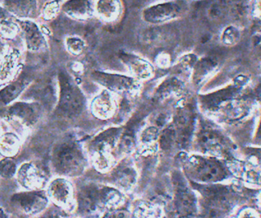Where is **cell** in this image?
Instances as JSON below:
<instances>
[{
    "instance_id": "obj_5",
    "label": "cell",
    "mask_w": 261,
    "mask_h": 218,
    "mask_svg": "<svg viewBox=\"0 0 261 218\" xmlns=\"http://www.w3.org/2000/svg\"><path fill=\"white\" fill-rule=\"evenodd\" d=\"M187 174L198 182L213 183L223 180L228 175L225 166L215 158L193 156L186 164Z\"/></svg>"
},
{
    "instance_id": "obj_11",
    "label": "cell",
    "mask_w": 261,
    "mask_h": 218,
    "mask_svg": "<svg viewBox=\"0 0 261 218\" xmlns=\"http://www.w3.org/2000/svg\"><path fill=\"white\" fill-rule=\"evenodd\" d=\"M18 25L24 34L26 47L31 51H39L46 47V40L38 24L29 19L18 20Z\"/></svg>"
},
{
    "instance_id": "obj_41",
    "label": "cell",
    "mask_w": 261,
    "mask_h": 218,
    "mask_svg": "<svg viewBox=\"0 0 261 218\" xmlns=\"http://www.w3.org/2000/svg\"><path fill=\"white\" fill-rule=\"evenodd\" d=\"M6 11H5L4 9L0 8V21L3 19H5L6 18Z\"/></svg>"
},
{
    "instance_id": "obj_34",
    "label": "cell",
    "mask_w": 261,
    "mask_h": 218,
    "mask_svg": "<svg viewBox=\"0 0 261 218\" xmlns=\"http://www.w3.org/2000/svg\"><path fill=\"white\" fill-rule=\"evenodd\" d=\"M159 136V132H158V127L155 126L147 127L143 130L141 133V140L144 143H151L156 141Z\"/></svg>"
},
{
    "instance_id": "obj_15",
    "label": "cell",
    "mask_w": 261,
    "mask_h": 218,
    "mask_svg": "<svg viewBox=\"0 0 261 218\" xmlns=\"http://www.w3.org/2000/svg\"><path fill=\"white\" fill-rule=\"evenodd\" d=\"M5 9L20 18H34L38 10L37 0H4Z\"/></svg>"
},
{
    "instance_id": "obj_39",
    "label": "cell",
    "mask_w": 261,
    "mask_h": 218,
    "mask_svg": "<svg viewBox=\"0 0 261 218\" xmlns=\"http://www.w3.org/2000/svg\"><path fill=\"white\" fill-rule=\"evenodd\" d=\"M254 97L256 101L261 104V83L254 89Z\"/></svg>"
},
{
    "instance_id": "obj_25",
    "label": "cell",
    "mask_w": 261,
    "mask_h": 218,
    "mask_svg": "<svg viewBox=\"0 0 261 218\" xmlns=\"http://www.w3.org/2000/svg\"><path fill=\"white\" fill-rule=\"evenodd\" d=\"M184 87V83L176 76H170L163 81L156 90V96L159 99H165L170 95L177 93Z\"/></svg>"
},
{
    "instance_id": "obj_36",
    "label": "cell",
    "mask_w": 261,
    "mask_h": 218,
    "mask_svg": "<svg viewBox=\"0 0 261 218\" xmlns=\"http://www.w3.org/2000/svg\"><path fill=\"white\" fill-rule=\"evenodd\" d=\"M252 8L254 15L261 19V0H254Z\"/></svg>"
},
{
    "instance_id": "obj_2",
    "label": "cell",
    "mask_w": 261,
    "mask_h": 218,
    "mask_svg": "<svg viewBox=\"0 0 261 218\" xmlns=\"http://www.w3.org/2000/svg\"><path fill=\"white\" fill-rule=\"evenodd\" d=\"M52 162L58 173L68 176L81 174L86 164L82 150L72 141H63L55 147Z\"/></svg>"
},
{
    "instance_id": "obj_16",
    "label": "cell",
    "mask_w": 261,
    "mask_h": 218,
    "mask_svg": "<svg viewBox=\"0 0 261 218\" xmlns=\"http://www.w3.org/2000/svg\"><path fill=\"white\" fill-rule=\"evenodd\" d=\"M122 12L121 0H96L95 12L101 19L108 22L116 21Z\"/></svg>"
},
{
    "instance_id": "obj_20",
    "label": "cell",
    "mask_w": 261,
    "mask_h": 218,
    "mask_svg": "<svg viewBox=\"0 0 261 218\" xmlns=\"http://www.w3.org/2000/svg\"><path fill=\"white\" fill-rule=\"evenodd\" d=\"M103 190L95 185H87L79 193V206L84 212H90L94 210L98 201L102 197Z\"/></svg>"
},
{
    "instance_id": "obj_43",
    "label": "cell",
    "mask_w": 261,
    "mask_h": 218,
    "mask_svg": "<svg viewBox=\"0 0 261 218\" xmlns=\"http://www.w3.org/2000/svg\"><path fill=\"white\" fill-rule=\"evenodd\" d=\"M257 48H258V55L259 57L261 58V43L257 46Z\"/></svg>"
},
{
    "instance_id": "obj_8",
    "label": "cell",
    "mask_w": 261,
    "mask_h": 218,
    "mask_svg": "<svg viewBox=\"0 0 261 218\" xmlns=\"http://www.w3.org/2000/svg\"><path fill=\"white\" fill-rule=\"evenodd\" d=\"M182 9L173 1L161 2L150 5L143 10L142 18L149 24H158L179 18Z\"/></svg>"
},
{
    "instance_id": "obj_37",
    "label": "cell",
    "mask_w": 261,
    "mask_h": 218,
    "mask_svg": "<svg viewBox=\"0 0 261 218\" xmlns=\"http://www.w3.org/2000/svg\"><path fill=\"white\" fill-rule=\"evenodd\" d=\"M156 63H158V65L161 66V67H165L170 64V59H169L167 55L161 54L159 57H158Z\"/></svg>"
},
{
    "instance_id": "obj_13",
    "label": "cell",
    "mask_w": 261,
    "mask_h": 218,
    "mask_svg": "<svg viewBox=\"0 0 261 218\" xmlns=\"http://www.w3.org/2000/svg\"><path fill=\"white\" fill-rule=\"evenodd\" d=\"M13 202L24 213L31 214L41 211L47 204V199L41 193L30 192L15 195Z\"/></svg>"
},
{
    "instance_id": "obj_23",
    "label": "cell",
    "mask_w": 261,
    "mask_h": 218,
    "mask_svg": "<svg viewBox=\"0 0 261 218\" xmlns=\"http://www.w3.org/2000/svg\"><path fill=\"white\" fill-rule=\"evenodd\" d=\"M19 58V52L13 50L3 58L0 64V84L7 82L13 76L17 67V62Z\"/></svg>"
},
{
    "instance_id": "obj_26",
    "label": "cell",
    "mask_w": 261,
    "mask_h": 218,
    "mask_svg": "<svg viewBox=\"0 0 261 218\" xmlns=\"http://www.w3.org/2000/svg\"><path fill=\"white\" fill-rule=\"evenodd\" d=\"M135 179V171L128 166L119 167L115 173V180L122 187L130 186L134 183Z\"/></svg>"
},
{
    "instance_id": "obj_42",
    "label": "cell",
    "mask_w": 261,
    "mask_h": 218,
    "mask_svg": "<svg viewBox=\"0 0 261 218\" xmlns=\"http://www.w3.org/2000/svg\"><path fill=\"white\" fill-rule=\"evenodd\" d=\"M0 218H6V213L1 209H0Z\"/></svg>"
},
{
    "instance_id": "obj_14",
    "label": "cell",
    "mask_w": 261,
    "mask_h": 218,
    "mask_svg": "<svg viewBox=\"0 0 261 218\" xmlns=\"http://www.w3.org/2000/svg\"><path fill=\"white\" fill-rule=\"evenodd\" d=\"M175 209L180 217L191 216L196 209L194 196L187 187L178 183L174 200Z\"/></svg>"
},
{
    "instance_id": "obj_18",
    "label": "cell",
    "mask_w": 261,
    "mask_h": 218,
    "mask_svg": "<svg viewBox=\"0 0 261 218\" xmlns=\"http://www.w3.org/2000/svg\"><path fill=\"white\" fill-rule=\"evenodd\" d=\"M218 63L211 58H203L198 60L192 71V79L195 85H202L216 71Z\"/></svg>"
},
{
    "instance_id": "obj_6",
    "label": "cell",
    "mask_w": 261,
    "mask_h": 218,
    "mask_svg": "<svg viewBox=\"0 0 261 218\" xmlns=\"http://www.w3.org/2000/svg\"><path fill=\"white\" fill-rule=\"evenodd\" d=\"M90 76L95 83L102 86L108 91L133 93L140 88L139 81L133 76L102 71H93Z\"/></svg>"
},
{
    "instance_id": "obj_12",
    "label": "cell",
    "mask_w": 261,
    "mask_h": 218,
    "mask_svg": "<svg viewBox=\"0 0 261 218\" xmlns=\"http://www.w3.org/2000/svg\"><path fill=\"white\" fill-rule=\"evenodd\" d=\"M61 9L67 16L77 20H88L96 15L92 0H66Z\"/></svg>"
},
{
    "instance_id": "obj_10",
    "label": "cell",
    "mask_w": 261,
    "mask_h": 218,
    "mask_svg": "<svg viewBox=\"0 0 261 218\" xmlns=\"http://www.w3.org/2000/svg\"><path fill=\"white\" fill-rule=\"evenodd\" d=\"M119 57L135 79L145 80L153 76L154 69L153 66L144 58L128 52H122Z\"/></svg>"
},
{
    "instance_id": "obj_1",
    "label": "cell",
    "mask_w": 261,
    "mask_h": 218,
    "mask_svg": "<svg viewBox=\"0 0 261 218\" xmlns=\"http://www.w3.org/2000/svg\"><path fill=\"white\" fill-rule=\"evenodd\" d=\"M248 80L247 76L242 75L223 90L201 96L202 108L221 122L234 124L243 121L249 116L253 108L251 99L241 95Z\"/></svg>"
},
{
    "instance_id": "obj_30",
    "label": "cell",
    "mask_w": 261,
    "mask_h": 218,
    "mask_svg": "<svg viewBox=\"0 0 261 218\" xmlns=\"http://www.w3.org/2000/svg\"><path fill=\"white\" fill-rule=\"evenodd\" d=\"M65 44L69 53L74 56L82 54L86 47L85 42L78 37H68L66 38Z\"/></svg>"
},
{
    "instance_id": "obj_40",
    "label": "cell",
    "mask_w": 261,
    "mask_h": 218,
    "mask_svg": "<svg viewBox=\"0 0 261 218\" xmlns=\"http://www.w3.org/2000/svg\"><path fill=\"white\" fill-rule=\"evenodd\" d=\"M255 141L257 144H261V119L256 129Z\"/></svg>"
},
{
    "instance_id": "obj_28",
    "label": "cell",
    "mask_w": 261,
    "mask_h": 218,
    "mask_svg": "<svg viewBox=\"0 0 261 218\" xmlns=\"http://www.w3.org/2000/svg\"><path fill=\"white\" fill-rule=\"evenodd\" d=\"M176 133L173 125L164 129L160 134L159 142L161 148L164 150H170L176 143Z\"/></svg>"
},
{
    "instance_id": "obj_44",
    "label": "cell",
    "mask_w": 261,
    "mask_h": 218,
    "mask_svg": "<svg viewBox=\"0 0 261 218\" xmlns=\"http://www.w3.org/2000/svg\"><path fill=\"white\" fill-rule=\"evenodd\" d=\"M232 1L236 2V3H242V1H244V0H232Z\"/></svg>"
},
{
    "instance_id": "obj_33",
    "label": "cell",
    "mask_w": 261,
    "mask_h": 218,
    "mask_svg": "<svg viewBox=\"0 0 261 218\" xmlns=\"http://www.w3.org/2000/svg\"><path fill=\"white\" fill-rule=\"evenodd\" d=\"M198 60L199 59L196 55L189 53V54L184 55L179 60L178 66L182 71L187 72H187H192Z\"/></svg>"
},
{
    "instance_id": "obj_31",
    "label": "cell",
    "mask_w": 261,
    "mask_h": 218,
    "mask_svg": "<svg viewBox=\"0 0 261 218\" xmlns=\"http://www.w3.org/2000/svg\"><path fill=\"white\" fill-rule=\"evenodd\" d=\"M19 25L13 21L5 18L0 21V33L7 38H12L17 35Z\"/></svg>"
},
{
    "instance_id": "obj_29",
    "label": "cell",
    "mask_w": 261,
    "mask_h": 218,
    "mask_svg": "<svg viewBox=\"0 0 261 218\" xmlns=\"http://www.w3.org/2000/svg\"><path fill=\"white\" fill-rule=\"evenodd\" d=\"M16 164L10 157H6L0 160V177L11 179L16 175Z\"/></svg>"
},
{
    "instance_id": "obj_4",
    "label": "cell",
    "mask_w": 261,
    "mask_h": 218,
    "mask_svg": "<svg viewBox=\"0 0 261 218\" xmlns=\"http://www.w3.org/2000/svg\"><path fill=\"white\" fill-rule=\"evenodd\" d=\"M196 141L202 153L215 156L228 155L232 149L229 138L214 124L202 121L199 123Z\"/></svg>"
},
{
    "instance_id": "obj_9",
    "label": "cell",
    "mask_w": 261,
    "mask_h": 218,
    "mask_svg": "<svg viewBox=\"0 0 261 218\" xmlns=\"http://www.w3.org/2000/svg\"><path fill=\"white\" fill-rule=\"evenodd\" d=\"M5 116L26 127L36 124L41 115V107L37 102H16L8 105Z\"/></svg>"
},
{
    "instance_id": "obj_21",
    "label": "cell",
    "mask_w": 261,
    "mask_h": 218,
    "mask_svg": "<svg viewBox=\"0 0 261 218\" xmlns=\"http://www.w3.org/2000/svg\"><path fill=\"white\" fill-rule=\"evenodd\" d=\"M29 82L25 79L13 81L0 90V107H6L13 103L14 101L24 91Z\"/></svg>"
},
{
    "instance_id": "obj_3",
    "label": "cell",
    "mask_w": 261,
    "mask_h": 218,
    "mask_svg": "<svg viewBox=\"0 0 261 218\" xmlns=\"http://www.w3.org/2000/svg\"><path fill=\"white\" fill-rule=\"evenodd\" d=\"M59 80V101L58 112L67 118H74L82 113L85 108L86 99L81 89L69 73L61 71Z\"/></svg>"
},
{
    "instance_id": "obj_22",
    "label": "cell",
    "mask_w": 261,
    "mask_h": 218,
    "mask_svg": "<svg viewBox=\"0 0 261 218\" xmlns=\"http://www.w3.org/2000/svg\"><path fill=\"white\" fill-rule=\"evenodd\" d=\"M48 193L58 203H66L70 196V184L63 179H55L49 185Z\"/></svg>"
},
{
    "instance_id": "obj_38",
    "label": "cell",
    "mask_w": 261,
    "mask_h": 218,
    "mask_svg": "<svg viewBox=\"0 0 261 218\" xmlns=\"http://www.w3.org/2000/svg\"><path fill=\"white\" fill-rule=\"evenodd\" d=\"M7 54V45L6 43L0 39V58H4Z\"/></svg>"
},
{
    "instance_id": "obj_27",
    "label": "cell",
    "mask_w": 261,
    "mask_h": 218,
    "mask_svg": "<svg viewBox=\"0 0 261 218\" xmlns=\"http://www.w3.org/2000/svg\"><path fill=\"white\" fill-rule=\"evenodd\" d=\"M241 32L236 26L230 25L225 28L221 35L222 44L228 47L236 45L240 41Z\"/></svg>"
},
{
    "instance_id": "obj_19",
    "label": "cell",
    "mask_w": 261,
    "mask_h": 218,
    "mask_svg": "<svg viewBox=\"0 0 261 218\" xmlns=\"http://www.w3.org/2000/svg\"><path fill=\"white\" fill-rule=\"evenodd\" d=\"M17 180L18 183L27 188L33 189L38 188L41 182V178L36 167L33 164H23L17 170Z\"/></svg>"
},
{
    "instance_id": "obj_24",
    "label": "cell",
    "mask_w": 261,
    "mask_h": 218,
    "mask_svg": "<svg viewBox=\"0 0 261 218\" xmlns=\"http://www.w3.org/2000/svg\"><path fill=\"white\" fill-rule=\"evenodd\" d=\"M20 139L18 135L12 132H6L0 135V154L11 157L18 152Z\"/></svg>"
},
{
    "instance_id": "obj_32",
    "label": "cell",
    "mask_w": 261,
    "mask_h": 218,
    "mask_svg": "<svg viewBox=\"0 0 261 218\" xmlns=\"http://www.w3.org/2000/svg\"><path fill=\"white\" fill-rule=\"evenodd\" d=\"M61 5L57 0H52L46 3L43 8V18L45 20H51L58 15L61 10Z\"/></svg>"
},
{
    "instance_id": "obj_17",
    "label": "cell",
    "mask_w": 261,
    "mask_h": 218,
    "mask_svg": "<svg viewBox=\"0 0 261 218\" xmlns=\"http://www.w3.org/2000/svg\"><path fill=\"white\" fill-rule=\"evenodd\" d=\"M92 112L95 116L102 119L110 118L115 112V102L111 93L105 90L96 96L91 104Z\"/></svg>"
},
{
    "instance_id": "obj_7",
    "label": "cell",
    "mask_w": 261,
    "mask_h": 218,
    "mask_svg": "<svg viewBox=\"0 0 261 218\" xmlns=\"http://www.w3.org/2000/svg\"><path fill=\"white\" fill-rule=\"evenodd\" d=\"M194 111L190 105H185L178 109L173 119V126L176 130V144L185 148L190 144L195 130Z\"/></svg>"
},
{
    "instance_id": "obj_35",
    "label": "cell",
    "mask_w": 261,
    "mask_h": 218,
    "mask_svg": "<svg viewBox=\"0 0 261 218\" xmlns=\"http://www.w3.org/2000/svg\"><path fill=\"white\" fill-rule=\"evenodd\" d=\"M135 145V138L130 133H125L122 134L119 142V146L122 151H128L132 150Z\"/></svg>"
}]
</instances>
